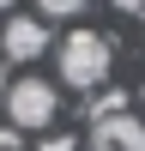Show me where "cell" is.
Returning <instances> with one entry per match:
<instances>
[{"instance_id":"cell-1","label":"cell","mask_w":145,"mask_h":151,"mask_svg":"<svg viewBox=\"0 0 145 151\" xmlns=\"http://www.w3.org/2000/svg\"><path fill=\"white\" fill-rule=\"evenodd\" d=\"M109 67H115V48L97 30H72L67 42H60V79H67L72 91H97V85L109 79Z\"/></svg>"},{"instance_id":"cell-2","label":"cell","mask_w":145,"mask_h":151,"mask_svg":"<svg viewBox=\"0 0 145 151\" xmlns=\"http://www.w3.org/2000/svg\"><path fill=\"white\" fill-rule=\"evenodd\" d=\"M55 109H60V97H55V85L48 79H18L6 91V121L12 127H48V121H55Z\"/></svg>"},{"instance_id":"cell-3","label":"cell","mask_w":145,"mask_h":151,"mask_svg":"<svg viewBox=\"0 0 145 151\" xmlns=\"http://www.w3.org/2000/svg\"><path fill=\"white\" fill-rule=\"evenodd\" d=\"M91 151H145V121L127 115V109L91 121Z\"/></svg>"},{"instance_id":"cell-4","label":"cell","mask_w":145,"mask_h":151,"mask_svg":"<svg viewBox=\"0 0 145 151\" xmlns=\"http://www.w3.org/2000/svg\"><path fill=\"white\" fill-rule=\"evenodd\" d=\"M0 48H6V60H36L48 48V24L42 18H6L0 24Z\"/></svg>"},{"instance_id":"cell-5","label":"cell","mask_w":145,"mask_h":151,"mask_svg":"<svg viewBox=\"0 0 145 151\" xmlns=\"http://www.w3.org/2000/svg\"><path fill=\"white\" fill-rule=\"evenodd\" d=\"M127 109V91H103V97H91L85 103V121H103V115H121Z\"/></svg>"},{"instance_id":"cell-6","label":"cell","mask_w":145,"mask_h":151,"mask_svg":"<svg viewBox=\"0 0 145 151\" xmlns=\"http://www.w3.org/2000/svg\"><path fill=\"white\" fill-rule=\"evenodd\" d=\"M91 0H36V12L42 18H72V12H85Z\"/></svg>"},{"instance_id":"cell-7","label":"cell","mask_w":145,"mask_h":151,"mask_svg":"<svg viewBox=\"0 0 145 151\" xmlns=\"http://www.w3.org/2000/svg\"><path fill=\"white\" fill-rule=\"evenodd\" d=\"M24 145V127H0V151H18Z\"/></svg>"},{"instance_id":"cell-8","label":"cell","mask_w":145,"mask_h":151,"mask_svg":"<svg viewBox=\"0 0 145 151\" xmlns=\"http://www.w3.org/2000/svg\"><path fill=\"white\" fill-rule=\"evenodd\" d=\"M42 151H72V139H67V133H48V139H42Z\"/></svg>"},{"instance_id":"cell-9","label":"cell","mask_w":145,"mask_h":151,"mask_svg":"<svg viewBox=\"0 0 145 151\" xmlns=\"http://www.w3.org/2000/svg\"><path fill=\"white\" fill-rule=\"evenodd\" d=\"M115 6H121V12H145V0H115Z\"/></svg>"},{"instance_id":"cell-10","label":"cell","mask_w":145,"mask_h":151,"mask_svg":"<svg viewBox=\"0 0 145 151\" xmlns=\"http://www.w3.org/2000/svg\"><path fill=\"white\" fill-rule=\"evenodd\" d=\"M6 91H12V85H6V73H0V103H6Z\"/></svg>"},{"instance_id":"cell-11","label":"cell","mask_w":145,"mask_h":151,"mask_svg":"<svg viewBox=\"0 0 145 151\" xmlns=\"http://www.w3.org/2000/svg\"><path fill=\"white\" fill-rule=\"evenodd\" d=\"M0 12H12V0H0Z\"/></svg>"}]
</instances>
